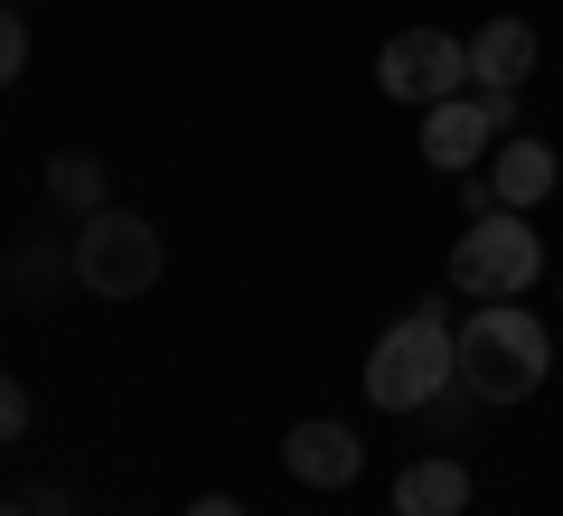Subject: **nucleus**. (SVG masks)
<instances>
[{
    "instance_id": "f257e3e1",
    "label": "nucleus",
    "mask_w": 563,
    "mask_h": 516,
    "mask_svg": "<svg viewBox=\"0 0 563 516\" xmlns=\"http://www.w3.org/2000/svg\"><path fill=\"white\" fill-rule=\"evenodd\" d=\"M357 385H366L376 414H422L432 395H451V385H461V319H451V300H413V310L366 348Z\"/></svg>"
},
{
    "instance_id": "f03ea898",
    "label": "nucleus",
    "mask_w": 563,
    "mask_h": 516,
    "mask_svg": "<svg viewBox=\"0 0 563 516\" xmlns=\"http://www.w3.org/2000/svg\"><path fill=\"white\" fill-rule=\"evenodd\" d=\"M544 376H554V338H544L536 310H517V300H479V310L461 319V385L488 404V414L536 404Z\"/></svg>"
},
{
    "instance_id": "7ed1b4c3",
    "label": "nucleus",
    "mask_w": 563,
    "mask_h": 516,
    "mask_svg": "<svg viewBox=\"0 0 563 516\" xmlns=\"http://www.w3.org/2000/svg\"><path fill=\"white\" fill-rule=\"evenodd\" d=\"M169 273V244L151 217H132V207H95V217H76V292L95 300H141L161 292Z\"/></svg>"
},
{
    "instance_id": "20e7f679",
    "label": "nucleus",
    "mask_w": 563,
    "mask_h": 516,
    "mask_svg": "<svg viewBox=\"0 0 563 516\" xmlns=\"http://www.w3.org/2000/svg\"><path fill=\"white\" fill-rule=\"evenodd\" d=\"M536 273H544V235L517 217V207L470 217L461 244H451V292H461V300H517Z\"/></svg>"
},
{
    "instance_id": "39448f33",
    "label": "nucleus",
    "mask_w": 563,
    "mask_h": 516,
    "mask_svg": "<svg viewBox=\"0 0 563 516\" xmlns=\"http://www.w3.org/2000/svg\"><path fill=\"white\" fill-rule=\"evenodd\" d=\"M376 85L395 103H413V113H432V103L470 95V39H451V29H395L376 47Z\"/></svg>"
},
{
    "instance_id": "423d86ee",
    "label": "nucleus",
    "mask_w": 563,
    "mask_h": 516,
    "mask_svg": "<svg viewBox=\"0 0 563 516\" xmlns=\"http://www.w3.org/2000/svg\"><path fill=\"white\" fill-rule=\"evenodd\" d=\"M488 151H498V122H488L479 85H470V95H451V103H432V113H422V160H432V169H451V179H461V169H479Z\"/></svg>"
},
{
    "instance_id": "0eeeda50",
    "label": "nucleus",
    "mask_w": 563,
    "mask_h": 516,
    "mask_svg": "<svg viewBox=\"0 0 563 516\" xmlns=\"http://www.w3.org/2000/svg\"><path fill=\"white\" fill-rule=\"evenodd\" d=\"M282 470L301 479V488H347V479L366 470V441L347 432V422H291V432H282Z\"/></svg>"
},
{
    "instance_id": "6e6552de",
    "label": "nucleus",
    "mask_w": 563,
    "mask_h": 516,
    "mask_svg": "<svg viewBox=\"0 0 563 516\" xmlns=\"http://www.w3.org/2000/svg\"><path fill=\"white\" fill-rule=\"evenodd\" d=\"M0 282H10V300H29V310L66 300V282H76V235H20L10 263H0Z\"/></svg>"
},
{
    "instance_id": "1a4fd4ad",
    "label": "nucleus",
    "mask_w": 563,
    "mask_h": 516,
    "mask_svg": "<svg viewBox=\"0 0 563 516\" xmlns=\"http://www.w3.org/2000/svg\"><path fill=\"white\" fill-rule=\"evenodd\" d=\"M395 516H470V460L422 451L395 470Z\"/></svg>"
},
{
    "instance_id": "9d476101",
    "label": "nucleus",
    "mask_w": 563,
    "mask_h": 516,
    "mask_svg": "<svg viewBox=\"0 0 563 516\" xmlns=\"http://www.w3.org/2000/svg\"><path fill=\"white\" fill-rule=\"evenodd\" d=\"M488 188H498V207H544L554 198V141L544 132H507V151H488Z\"/></svg>"
},
{
    "instance_id": "9b49d317",
    "label": "nucleus",
    "mask_w": 563,
    "mask_h": 516,
    "mask_svg": "<svg viewBox=\"0 0 563 516\" xmlns=\"http://www.w3.org/2000/svg\"><path fill=\"white\" fill-rule=\"evenodd\" d=\"M526 76H536V29H526V20H479V29H470V85H507V95H526Z\"/></svg>"
},
{
    "instance_id": "f8f14e48",
    "label": "nucleus",
    "mask_w": 563,
    "mask_h": 516,
    "mask_svg": "<svg viewBox=\"0 0 563 516\" xmlns=\"http://www.w3.org/2000/svg\"><path fill=\"white\" fill-rule=\"evenodd\" d=\"M47 207H57V217H95V207H113L103 160L95 151H57V160H47Z\"/></svg>"
},
{
    "instance_id": "ddd939ff",
    "label": "nucleus",
    "mask_w": 563,
    "mask_h": 516,
    "mask_svg": "<svg viewBox=\"0 0 563 516\" xmlns=\"http://www.w3.org/2000/svg\"><path fill=\"white\" fill-rule=\"evenodd\" d=\"M29 76V20H20V0H0V95Z\"/></svg>"
},
{
    "instance_id": "4468645a",
    "label": "nucleus",
    "mask_w": 563,
    "mask_h": 516,
    "mask_svg": "<svg viewBox=\"0 0 563 516\" xmlns=\"http://www.w3.org/2000/svg\"><path fill=\"white\" fill-rule=\"evenodd\" d=\"M29 422H38V404H29V385L0 366V451H10V441H29Z\"/></svg>"
},
{
    "instance_id": "2eb2a0df",
    "label": "nucleus",
    "mask_w": 563,
    "mask_h": 516,
    "mask_svg": "<svg viewBox=\"0 0 563 516\" xmlns=\"http://www.w3.org/2000/svg\"><path fill=\"white\" fill-rule=\"evenodd\" d=\"M20 507H29V516H76V507H66V488H29Z\"/></svg>"
},
{
    "instance_id": "dca6fc26",
    "label": "nucleus",
    "mask_w": 563,
    "mask_h": 516,
    "mask_svg": "<svg viewBox=\"0 0 563 516\" xmlns=\"http://www.w3.org/2000/svg\"><path fill=\"white\" fill-rule=\"evenodd\" d=\"M188 516H244V497H198Z\"/></svg>"
},
{
    "instance_id": "f3484780",
    "label": "nucleus",
    "mask_w": 563,
    "mask_h": 516,
    "mask_svg": "<svg viewBox=\"0 0 563 516\" xmlns=\"http://www.w3.org/2000/svg\"><path fill=\"white\" fill-rule=\"evenodd\" d=\"M0 516H29V507H0Z\"/></svg>"
},
{
    "instance_id": "a211bd4d",
    "label": "nucleus",
    "mask_w": 563,
    "mask_h": 516,
    "mask_svg": "<svg viewBox=\"0 0 563 516\" xmlns=\"http://www.w3.org/2000/svg\"><path fill=\"white\" fill-rule=\"evenodd\" d=\"M554 300H563V282H554Z\"/></svg>"
}]
</instances>
